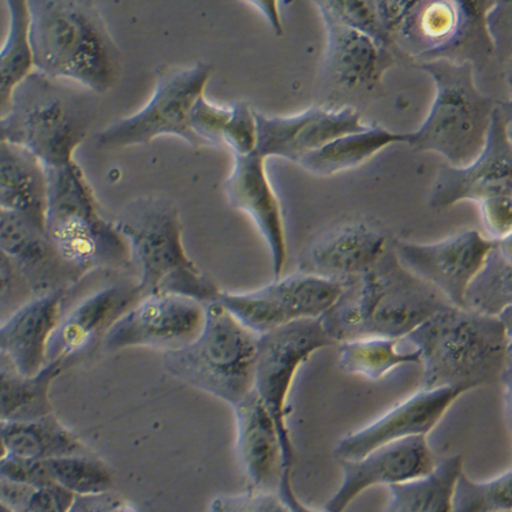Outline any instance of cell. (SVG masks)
<instances>
[{
	"mask_svg": "<svg viewBox=\"0 0 512 512\" xmlns=\"http://www.w3.org/2000/svg\"><path fill=\"white\" fill-rule=\"evenodd\" d=\"M503 512H512V511H503Z\"/></svg>",
	"mask_w": 512,
	"mask_h": 512,
	"instance_id": "obj_49",
	"label": "cell"
},
{
	"mask_svg": "<svg viewBox=\"0 0 512 512\" xmlns=\"http://www.w3.org/2000/svg\"><path fill=\"white\" fill-rule=\"evenodd\" d=\"M6 457L5 446H3L2 435H0V461Z\"/></svg>",
	"mask_w": 512,
	"mask_h": 512,
	"instance_id": "obj_46",
	"label": "cell"
},
{
	"mask_svg": "<svg viewBox=\"0 0 512 512\" xmlns=\"http://www.w3.org/2000/svg\"><path fill=\"white\" fill-rule=\"evenodd\" d=\"M437 457L426 436L409 437L377 447L355 461L340 462L342 484L325 503L324 512H345L369 488L391 487L431 473Z\"/></svg>",
	"mask_w": 512,
	"mask_h": 512,
	"instance_id": "obj_17",
	"label": "cell"
},
{
	"mask_svg": "<svg viewBox=\"0 0 512 512\" xmlns=\"http://www.w3.org/2000/svg\"><path fill=\"white\" fill-rule=\"evenodd\" d=\"M0 512H11L9 508L3 506L2 503H0Z\"/></svg>",
	"mask_w": 512,
	"mask_h": 512,
	"instance_id": "obj_48",
	"label": "cell"
},
{
	"mask_svg": "<svg viewBox=\"0 0 512 512\" xmlns=\"http://www.w3.org/2000/svg\"><path fill=\"white\" fill-rule=\"evenodd\" d=\"M74 495L56 484H20L0 480V503L11 512H67Z\"/></svg>",
	"mask_w": 512,
	"mask_h": 512,
	"instance_id": "obj_36",
	"label": "cell"
},
{
	"mask_svg": "<svg viewBox=\"0 0 512 512\" xmlns=\"http://www.w3.org/2000/svg\"><path fill=\"white\" fill-rule=\"evenodd\" d=\"M231 207L248 213L271 253L275 280L280 279L287 260L282 209L265 170V159L256 152L234 156L233 170L223 185Z\"/></svg>",
	"mask_w": 512,
	"mask_h": 512,
	"instance_id": "obj_20",
	"label": "cell"
},
{
	"mask_svg": "<svg viewBox=\"0 0 512 512\" xmlns=\"http://www.w3.org/2000/svg\"><path fill=\"white\" fill-rule=\"evenodd\" d=\"M512 511V473L508 469L492 480H470L459 474L452 492L451 512Z\"/></svg>",
	"mask_w": 512,
	"mask_h": 512,
	"instance_id": "obj_35",
	"label": "cell"
},
{
	"mask_svg": "<svg viewBox=\"0 0 512 512\" xmlns=\"http://www.w3.org/2000/svg\"><path fill=\"white\" fill-rule=\"evenodd\" d=\"M63 371L61 364L51 362L36 376H24L0 353V424L39 420L54 413L50 391Z\"/></svg>",
	"mask_w": 512,
	"mask_h": 512,
	"instance_id": "obj_26",
	"label": "cell"
},
{
	"mask_svg": "<svg viewBox=\"0 0 512 512\" xmlns=\"http://www.w3.org/2000/svg\"><path fill=\"white\" fill-rule=\"evenodd\" d=\"M315 5L319 7L320 13L327 14L340 24L371 37L377 46L392 52L398 48L395 40L392 39L381 22L376 2L328 0V2H315Z\"/></svg>",
	"mask_w": 512,
	"mask_h": 512,
	"instance_id": "obj_37",
	"label": "cell"
},
{
	"mask_svg": "<svg viewBox=\"0 0 512 512\" xmlns=\"http://www.w3.org/2000/svg\"><path fill=\"white\" fill-rule=\"evenodd\" d=\"M291 470L293 467H284L282 477H280L278 492L284 503L289 507L290 512H319L313 510L298 499L295 495L293 482H291Z\"/></svg>",
	"mask_w": 512,
	"mask_h": 512,
	"instance_id": "obj_44",
	"label": "cell"
},
{
	"mask_svg": "<svg viewBox=\"0 0 512 512\" xmlns=\"http://www.w3.org/2000/svg\"><path fill=\"white\" fill-rule=\"evenodd\" d=\"M418 66L435 82L436 95L422 125L406 133V144L465 167L484 148L497 103L478 91L473 63L433 59Z\"/></svg>",
	"mask_w": 512,
	"mask_h": 512,
	"instance_id": "obj_7",
	"label": "cell"
},
{
	"mask_svg": "<svg viewBox=\"0 0 512 512\" xmlns=\"http://www.w3.org/2000/svg\"><path fill=\"white\" fill-rule=\"evenodd\" d=\"M399 339L364 338L340 343L339 368L349 375L379 381L398 366L420 364L416 349L402 351Z\"/></svg>",
	"mask_w": 512,
	"mask_h": 512,
	"instance_id": "obj_33",
	"label": "cell"
},
{
	"mask_svg": "<svg viewBox=\"0 0 512 512\" xmlns=\"http://www.w3.org/2000/svg\"><path fill=\"white\" fill-rule=\"evenodd\" d=\"M342 291L334 280L298 272L249 293L220 291L216 301L246 330L261 336L293 321L321 319Z\"/></svg>",
	"mask_w": 512,
	"mask_h": 512,
	"instance_id": "obj_11",
	"label": "cell"
},
{
	"mask_svg": "<svg viewBox=\"0 0 512 512\" xmlns=\"http://www.w3.org/2000/svg\"><path fill=\"white\" fill-rule=\"evenodd\" d=\"M406 142V133H392L379 126H368L364 132L346 134L308 153L298 162L305 171L317 177H331L361 166L384 148Z\"/></svg>",
	"mask_w": 512,
	"mask_h": 512,
	"instance_id": "obj_28",
	"label": "cell"
},
{
	"mask_svg": "<svg viewBox=\"0 0 512 512\" xmlns=\"http://www.w3.org/2000/svg\"><path fill=\"white\" fill-rule=\"evenodd\" d=\"M141 300L137 280L108 284L61 317L47 345V364L67 368L95 350L112 325Z\"/></svg>",
	"mask_w": 512,
	"mask_h": 512,
	"instance_id": "obj_15",
	"label": "cell"
},
{
	"mask_svg": "<svg viewBox=\"0 0 512 512\" xmlns=\"http://www.w3.org/2000/svg\"><path fill=\"white\" fill-rule=\"evenodd\" d=\"M387 248L386 237L369 224H346L325 235L310 249V274L343 286L368 272Z\"/></svg>",
	"mask_w": 512,
	"mask_h": 512,
	"instance_id": "obj_24",
	"label": "cell"
},
{
	"mask_svg": "<svg viewBox=\"0 0 512 512\" xmlns=\"http://www.w3.org/2000/svg\"><path fill=\"white\" fill-rule=\"evenodd\" d=\"M115 226L129 244L141 298L177 294L204 305L218 300V286L186 253L181 215L170 198L142 196L130 201Z\"/></svg>",
	"mask_w": 512,
	"mask_h": 512,
	"instance_id": "obj_4",
	"label": "cell"
},
{
	"mask_svg": "<svg viewBox=\"0 0 512 512\" xmlns=\"http://www.w3.org/2000/svg\"><path fill=\"white\" fill-rule=\"evenodd\" d=\"M497 244L476 230H466L435 244L398 239L391 245L403 267L435 287L452 306L463 308L470 280Z\"/></svg>",
	"mask_w": 512,
	"mask_h": 512,
	"instance_id": "obj_14",
	"label": "cell"
},
{
	"mask_svg": "<svg viewBox=\"0 0 512 512\" xmlns=\"http://www.w3.org/2000/svg\"><path fill=\"white\" fill-rule=\"evenodd\" d=\"M46 231L61 259L80 278L89 272L132 267L129 244L103 218L95 194L76 162L46 168Z\"/></svg>",
	"mask_w": 512,
	"mask_h": 512,
	"instance_id": "obj_6",
	"label": "cell"
},
{
	"mask_svg": "<svg viewBox=\"0 0 512 512\" xmlns=\"http://www.w3.org/2000/svg\"><path fill=\"white\" fill-rule=\"evenodd\" d=\"M208 512H290L278 492L248 491L215 497Z\"/></svg>",
	"mask_w": 512,
	"mask_h": 512,
	"instance_id": "obj_41",
	"label": "cell"
},
{
	"mask_svg": "<svg viewBox=\"0 0 512 512\" xmlns=\"http://www.w3.org/2000/svg\"><path fill=\"white\" fill-rule=\"evenodd\" d=\"M512 305L511 238L488 253L463 295V308L478 315L499 317Z\"/></svg>",
	"mask_w": 512,
	"mask_h": 512,
	"instance_id": "obj_31",
	"label": "cell"
},
{
	"mask_svg": "<svg viewBox=\"0 0 512 512\" xmlns=\"http://www.w3.org/2000/svg\"><path fill=\"white\" fill-rule=\"evenodd\" d=\"M511 338V308L491 317L448 305L402 340L420 353L422 390L467 392L511 371Z\"/></svg>",
	"mask_w": 512,
	"mask_h": 512,
	"instance_id": "obj_2",
	"label": "cell"
},
{
	"mask_svg": "<svg viewBox=\"0 0 512 512\" xmlns=\"http://www.w3.org/2000/svg\"><path fill=\"white\" fill-rule=\"evenodd\" d=\"M205 323V305L177 294L145 295L112 325L103 340L107 353L149 347L170 353L188 346Z\"/></svg>",
	"mask_w": 512,
	"mask_h": 512,
	"instance_id": "obj_12",
	"label": "cell"
},
{
	"mask_svg": "<svg viewBox=\"0 0 512 512\" xmlns=\"http://www.w3.org/2000/svg\"><path fill=\"white\" fill-rule=\"evenodd\" d=\"M481 220L489 239L496 242L511 238L512 196L487 198L480 203Z\"/></svg>",
	"mask_w": 512,
	"mask_h": 512,
	"instance_id": "obj_42",
	"label": "cell"
},
{
	"mask_svg": "<svg viewBox=\"0 0 512 512\" xmlns=\"http://www.w3.org/2000/svg\"><path fill=\"white\" fill-rule=\"evenodd\" d=\"M459 22V2H416L398 36L409 41L418 54V61H433L457 35Z\"/></svg>",
	"mask_w": 512,
	"mask_h": 512,
	"instance_id": "obj_30",
	"label": "cell"
},
{
	"mask_svg": "<svg viewBox=\"0 0 512 512\" xmlns=\"http://www.w3.org/2000/svg\"><path fill=\"white\" fill-rule=\"evenodd\" d=\"M9 10V29L0 47V118L9 111L14 92L32 71L33 56L28 37V7L24 0L6 2Z\"/></svg>",
	"mask_w": 512,
	"mask_h": 512,
	"instance_id": "obj_32",
	"label": "cell"
},
{
	"mask_svg": "<svg viewBox=\"0 0 512 512\" xmlns=\"http://www.w3.org/2000/svg\"><path fill=\"white\" fill-rule=\"evenodd\" d=\"M46 466L51 481L74 496L114 491V472L93 452L47 459Z\"/></svg>",
	"mask_w": 512,
	"mask_h": 512,
	"instance_id": "obj_34",
	"label": "cell"
},
{
	"mask_svg": "<svg viewBox=\"0 0 512 512\" xmlns=\"http://www.w3.org/2000/svg\"><path fill=\"white\" fill-rule=\"evenodd\" d=\"M28 37L35 70L97 96L121 81L123 55L92 0H29Z\"/></svg>",
	"mask_w": 512,
	"mask_h": 512,
	"instance_id": "obj_1",
	"label": "cell"
},
{
	"mask_svg": "<svg viewBox=\"0 0 512 512\" xmlns=\"http://www.w3.org/2000/svg\"><path fill=\"white\" fill-rule=\"evenodd\" d=\"M334 345L320 319L293 321L259 336L253 391L274 418L282 443L284 467H293L295 458L287 426V398L294 377L310 355Z\"/></svg>",
	"mask_w": 512,
	"mask_h": 512,
	"instance_id": "obj_10",
	"label": "cell"
},
{
	"mask_svg": "<svg viewBox=\"0 0 512 512\" xmlns=\"http://www.w3.org/2000/svg\"><path fill=\"white\" fill-rule=\"evenodd\" d=\"M259 336L246 330L218 301L205 305L200 335L163 354L168 375L231 407L253 391Z\"/></svg>",
	"mask_w": 512,
	"mask_h": 512,
	"instance_id": "obj_8",
	"label": "cell"
},
{
	"mask_svg": "<svg viewBox=\"0 0 512 512\" xmlns=\"http://www.w3.org/2000/svg\"><path fill=\"white\" fill-rule=\"evenodd\" d=\"M46 208V168L28 149L0 141V211L44 223Z\"/></svg>",
	"mask_w": 512,
	"mask_h": 512,
	"instance_id": "obj_25",
	"label": "cell"
},
{
	"mask_svg": "<svg viewBox=\"0 0 512 512\" xmlns=\"http://www.w3.org/2000/svg\"><path fill=\"white\" fill-rule=\"evenodd\" d=\"M257 123L256 153L261 158L300 162L308 153L346 134L364 132L366 125L355 108L340 110L312 107L293 117H267L254 111Z\"/></svg>",
	"mask_w": 512,
	"mask_h": 512,
	"instance_id": "obj_16",
	"label": "cell"
},
{
	"mask_svg": "<svg viewBox=\"0 0 512 512\" xmlns=\"http://www.w3.org/2000/svg\"><path fill=\"white\" fill-rule=\"evenodd\" d=\"M35 298L28 280L0 248V324Z\"/></svg>",
	"mask_w": 512,
	"mask_h": 512,
	"instance_id": "obj_38",
	"label": "cell"
},
{
	"mask_svg": "<svg viewBox=\"0 0 512 512\" xmlns=\"http://www.w3.org/2000/svg\"><path fill=\"white\" fill-rule=\"evenodd\" d=\"M462 472V455L437 458L431 473L387 487L383 512H451L452 492Z\"/></svg>",
	"mask_w": 512,
	"mask_h": 512,
	"instance_id": "obj_29",
	"label": "cell"
},
{
	"mask_svg": "<svg viewBox=\"0 0 512 512\" xmlns=\"http://www.w3.org/2000/svg\"><path fill=\"white\" fill-rule=\"evenodd\" d=\"M448 305L435 287L403 267L388 245L368 272L343 284L339 300L320 320L336 345L364 338L402 340Z\"/></svg>",
	"mask_w": 512,
	"mask_h": 512,
	"instance_id": "obj_3",
	"label": "cell"
},
{
	"mask_svg": "<svg viewBox=\"0 0 512 512\" xmlns=\"http://www.w3.org/2000/svg\"><path fill=\"white\" fill-rule=\"evenodd\" d=\"M67 512H137L129 500L119 493L104 492L97 495L74 496Z\"/></svg>",
	"mask_w": 512,
	"mask_h": 512,
	"instance_id": "obj_43",
	"label": "cell"
},
{
	"mask_svg": "<svg viewBox=\"0 0 512 512\" xmlns=\"http://www.w3.org/2000/svg\"><path fill=\"white\" fill-rule=\"evenodd\" d=\"M0 248L28 280L35 297L66 293L81 280L56 252L44 223L0 211Z\"/></svg>",
	"mask_w": 512,
	"mask_h": 512,
	"instance_id": "obj_19",
	"label": "cell"
},
{
	"mask_svg": "<svg viewBox=\"0 0 512 512\" xmlns=\"http://www.w3.org/2000/svg\"><path fill=\"white\" fill-rule=\"evenodd\" d=\"M97 108L95 93L35 70L14 92L3 132L44 168L67 166L76 162L74 152L91 132Z\"/></svg>",
	"mask_w": 512,
	"mask_h": 512,
	"instance_id": "obj_5",
	"label": "cell"
},
{
	"mask_svg": "<svg viewBox=\"0 0 512 512\" xmlns=\"http://www.w3.org/2000/svg\"><path fill=\"white\" fill-rule=\"evenodd\" d=\"M223 144L233 149L234 156H249L257 148V123L254 111L244 102L231 106L229 122L223 130Z\"/></svg>",
	"mask_w": 512,
	"mask_h": 512,
	"instance_id": "obj_40",
	"label": "cell"
},
{
	"mask_svg": "<svg viewBox=\"0 0 512 512\" xmlns=\"http://www.w3.org/2000/svg\"><path fill=\"white\" fill-rule=\"evenodd\" d=\"M212 71L205 62L160 69L147 106L104 127L96 134L97 147L106 151L138 147L162 136L181 138L194 148L204 147L190 130L189 114L198 97L204 95Z\"/></svg>",
	"mask_w": 512,
	"mask_h": 512,
	"instance_id": "obj_9",
	"label": "cell"
},
{
	"mask_svg": "<svg viewBox=\"0 0 512 512\" xmlns=\"http://www.w3.org/2000/svg\"><path fill=\"white\" fill-rule=\"evenodd\" d=\"M239 466L254 491H278L284 462L274 418L252 391L233 407Z\"/></svg>",
	"mask_w": 512,
	"mask_h": 512,
	"instance_id": "obj_21",
	"label": "cell"
},
{
	"mask_svg": "<svg viewBox=\"0 0 512 512\" xmlns=\"http://www.w3.org/2000/svg\"><path fill=\"white\" fill-rule=\"evenodd\" d=\"M0 435L11 457L47 461L92 452L54 413L39 420L0 424Z\"/></svg>",
	"mask_w": 512,
	"mask_h": 512,
	"instance_id": "obj_27",
	"label": "cell"
},
{
	"mask_svg": "<svg viewBox=\"0 0 512 512\" xmlns=\"http://www.w3.org/2000/svg\"><path fill=\"white\" fill-rule=\"evenodd\" d=\"M65 291L35 297L0 324V353L18 371L33 377L47 365V345L61 320Z\"/></svg>",
	"mask_w": 512,
	"mask_h": 512,
	"instance_id": "obj_22",
	"label": "cell"
},
{
	"mask_svg": "<svg viewBox=\"0 0 512 512\" xmlns=\"http://www.w3.org/2000/svg\"><path fill=\"white\" fill-rule=\"evenodd\" d=\"M463 388L444 387L417 391L365 428L343 437L335 448L339 462L355 461L384 444L428 436L444 414L465 394Z\"/></svg>",
	"mask_w": 512,
	"mask_h": 512,
	"instance_id": "obj_18",
	"label": "cell"
},
{
	"mask_svg": "<svg viewBox=\"0 0 512 512\" xmlns=\"http://www.w3.org/2000/svg\"><path fill=\"white\" fill-rule=\"evenodd\" d=\"M510 103H497L487 141L480 155L465 167L443 166L433 183L429 207L435 211L461 201H481L512 196V144Z\"/></svg>",
	"mask_w": 512,
	"mask_h": 512,
	"instance_id": "obj_13",
	"label": "cell"
},
{
	"mask_svg": "<svg viewBox=\"0 0 512 512\" xmlns=\"http://www.w3.org/2000/svg\"><path fill=\"white\" fill-rule=\"evenodd\" d=\"M253 6H259L261 9V13L265 14V17L268 18V21L271 22L272 28L275 29L276 33L278 35H282L283 28H282V22H280L278 10L275 9L276 5L278 3L271 2V9H267V3L265 2H253Z\"/></svg>",
	"mask_w": 512,
	"mask_h": 512,
	"instance_id": "obj_45",
	"label": "cell"
},
{
	"mask_svg": "<svg viewBox=\"0 0 512 512\" xmlns=\"http://www.w3.org/2000/svg\"><path fill=\"white\" fill-rule=\"evenodd\" d=\"M231 107H219L209 103L205 96L198 97L189 114V126L204 147L223 144L224 127L229 122Z\"/></svg>",
	"mask_w": 512,
	"mask_h": 512,
	"instance_id": "obj_39",
	"label": "cell"
},
{
	"mask_svg": "<svg viewBox=\"0 0 512 512\" xmlns=\"http://www.w3.org/2000/svg\"><path fill=\"white\" fill-rule=\"evenodd\" d=\"M6 140L5 132H3L2 118H0V141Z\"/></svg>",
	"mask_w": 512,
	"mask_h": 512,
	"instance_id": "obj_47",
	"label": "cell"
},
{
	"mask_svg": "<svg viewBox=\"0 0 512 512\" xmlns=\"http://www.w3.org/2000/svg\"><path fill=\"white\" fill-rule=\"evenodd\" d=\"M327 29V73L340 88L372 89L395 65V52L377 46L375 41L320 13Z\"/></svg>",
	"mask_w": 512,
	"mask_h": 512,
	"instance_id": "obj_23",
	"label": "cell"
}]
</instances>
